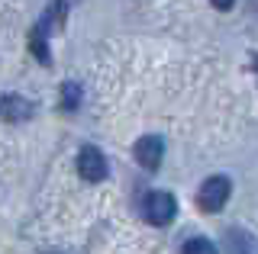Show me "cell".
Masks as SVG:
<instances>
[{
	"instance_id": "1",
	"label": "cell",
	"mask_w": 258,
	"mask_h": 254,
	"mask_svg": "<svg viewBox=\"0 0 258 254\" xmlns=\"http://www.w3.org/2000/svg\"><path fill=\"white\" fill-rule=\"evenodd\" d=\"M142 216L149 225H171L174 216H177V200L168 190H152L149 196L142 200Z\"/></svg>"
},
{
	"instance_id": "3",
	"label": "cell",
	"mask_w": 258,
	"mask_h": 254,
	"mask_svg": "<svg viewBox=\"0 0 258 254\" xmlns=\"http://www.w3.org/2000/svg\"><path fill=\"white\" fill-rule=\"evenodd\" d=\"M107 158H103V152L97 145H84L78 152V174L87 180V184H100V180H107Z\"/></svg>"
},
{
	"instance_id": "4",
	"label": "cell",
	"mask_w": 258,
	"mask_h": 254,
	"mask_svg": "<svg viewBox=\"0 0 258 254\" xmlns=\"http://www.w3.org/2000/svg\"><path fill=\"white\" fill-rule=\"evenodd\" d=\"M133 155H136V161H139L145 171H158L161 158H165V142H161L158 136H142L133 145Z\"/></svg>"
},
{
	"instance_id": "7",
	"label": "cell",
	"mask_w": 258,
	"mask_h": 254,
	"mask_svg": "<svg viewBox=\"0 0 258 254\" xmlns=\"http://www.w3.org/2000/svg\"><path fill=\"white\" fill-rule=\"evenodd\" d=\"M81 100H84V90H81V84L64 81V84H61V109H64V113H75V109L81 106Z\"/></svg>"
},
{
	"instance_id": "6",
	"label": "cell",
	"mask_w": 258,
	"mask_h": 254,
	"mask_svg": "<svg viewBox=\"0 0 258 254\" xmlns=\"http://www.w3.org/2000/svg\"><path fill=\"white\" fill-rule=\"evenodd\" d=\"M48 33H52V29L45 26L42 20L36 23V26H32V33H29V52L36 55L39 58V65H52V55H48Z\"/></svg>"
},
{
	"instance_id": "9",
	"label": "cell",
	"mask_w": 258,
	"mask_h": 254,
	"mask_svg": "<svg viewBox=\"0 0 258 254\" xmlns=\"http://www.w3.org/2000/svg\"><path fill=\"white\" fill-rule=\"evenodd\" d=\"M229 251L232 254H248V241H245V235H242L239 228L229 232Z\"/></svg>"
},
{
	"instance_id": "5",
	"label": "cell",
	"mask_w": 258,
	"mask_h": 254,
	"mask_svg": "<svg viewBox=\"0 0 258 254\" xmlns=\"http://www.w3.org/2000/svg\"><path fill=\"white\" fill-rule=\"evenodd\" d=\"M32 113H36V106L20 93H4L0 97V119L4 122H26Z\"/></svg>"
},
{
	"instance_id": "8",
	"label": "cell",
	"mask_w": 258,
	"mask_h": 254,
	"mask_svg": "<svg viewBox=\"0 0 258 254\" xmlns=\"http://www.w3.org/2000/svg\"><path fill=\"white\" fill-rule=\"evenodd\" d=\"M181 254H220V251H216V244L207 241V238H190L181 248Z\"/></svg>"
},
{
	"instance_id": "11",
	"label": "cell",
	"mask_w": 258,
	"mask_h": 254,
	"mask_svg": "<svg viewBox=\"0 0 258 254\" xmlns=\"http://www.w3.org/2000/svg\"><path fill=\"white\" fill-rule=\"evenodd\" d=\"M252 68H255V74H258V52L252 55Z\"/></svg>"
},
{
	"instance_id": "2",
	"label": "cell",
	"mask_w": 258,
	"mask_h": 254,
	"mask_svg": "<svg viewBox=\"0 0 258 254\" xmlns=\"http://www.w3.org/2000/svg\"><path fill=\"white\" fill-rule=\"evenodd\" d=\"M229 193H232V184H229V177L226 174H213V177H207L204 184H200L197 190V206L204 212H220L226 200H229Z\"/></svg>"
},
{
	"instance_id": "10",
	"label": "cell",
	"mask_w": 258,
	"mask_h": 254,
	"mask_svg": "<svg viewBox=\"0 0 258 254\" xmlns=\"http://www.w3.org/2000/svg\"><path fill=\"white\" fill-rule=\"evenodd\" d=\"M210 4H213L216 10H223V13H226V10H232V4H236V0H210Z\"/></svg>"
}]
</instances>
